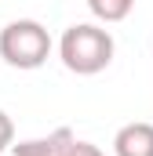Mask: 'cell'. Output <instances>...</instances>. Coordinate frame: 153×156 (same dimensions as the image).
Here are the masks:
<instances>
[{"label": "cell", "mask_w": 153, "mask_h": 156, "mask_svg": "<svg viewBox=\"0 0 153 156\" xmlns=\"http://www.w3.org/2000/svg\"><path fill=\"white\" fill-rule=\"evenodd\" d=\"M76 134L69 127H58V131H51L47 138H33V142H18V145H11L15 156H62L66 153V145L73 142Z\"/></svg>", "instance_id": "obj_4"}, {"label": "cell", "mask_w": 153, "mask_h": 156, "mask_svg": "<svg viewBox=\"0 0 153 156\" xmlns=\"http://www.w3.org/2000/svg\"><path fill=\"white\" fill-rule=\"evenodd\" d=\"M11 145H15V123H11V116L0 109V153L11 149Z\"/></svg>", "instance_id": "obj_7"}, {"label": "cell", "mask_w": 153, "mask_h": 156, "mask_svg": "<svg viewBox=\"0 0 153 156\" xmlns=\"http://www.w3.org/2000/svg\"><path fill=\"white\" fill-rule=\"evenodd\" d=\"M117 44L110 37V29L102 26H91V22H80V26H69L62 40H58V58L62 66L76 73V76H95L102 73L110 62H113Z\"/></svg>", "instance_id": "obj_1"}, {"label": "cell", "mask_w": 153, "mask_h": 156, "mask_svg": "<svg viewBox=\"0 0 153 156\" xmlns=\"http://www.w3.org/2000/svg\"><path fill=\"white\" fill-rule=\"evenodd\" d=\"M62 156H106L99 145H91V142H80V138H73L69 145H66V153Z\"/></svg>", "instance_id": "obj_6"}, {"label": "cell", "mask_w": 153, "mask_h": 156, "mask_svg": "<svg viewBox=\"0 0 153 156\" xmlns=\"http://www.w3.org/2000/svg\"><path fill=\"white\" fill-rule=\"evenodd\" d=\"M51 55V33L37 18H15L0 29V58L15 69H40Z\"/></svg>", "instance_id": "obj_2"}, {"label": "cell", "mask_w": 153, "mask_h": 156, "mask_svg": "<svg viewBox=\"0 0 153 156\" xmlns=\"http://www.w3.org/2000/svg\"><path fill=\"white\" fill-rule=\"evenodd\" d=\"M131 7H135V0H88V11L99 18V22H124L128 15H131Z\"/></svg>", "instance_id": "obj_5"}, {"label": "cell", "mask_w": 153, "mask_h": 156, "mask_svg": "<svg viewBox=\"0 0 153 156\" xmlns=\"http://www.w3.org/2000/svg\"><path fill=\"white\" fill-rule=\"evenodd\" d=\"M113 153L117 156H153V123H146V120L124 123L113 134Z\"/></svg>", "instance_id": "obj_3"}]
</instances>
